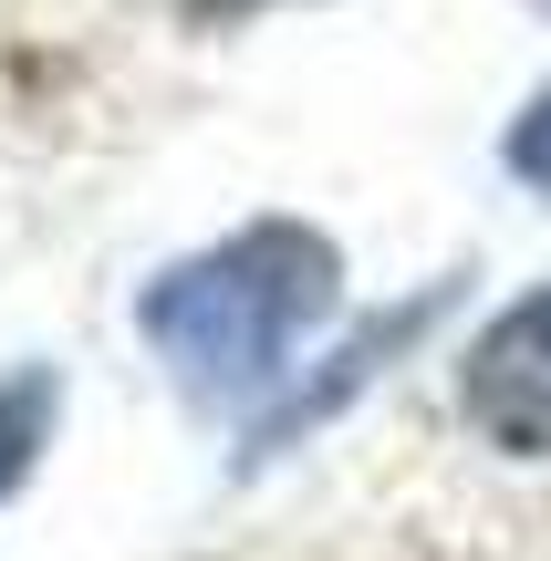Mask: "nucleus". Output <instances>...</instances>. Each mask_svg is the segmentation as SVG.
<instances>
[{"instance_id":"obj_3","label":"nucleus","mask_w":551,"mask_h":561,"mask_svg":"<svg viewBox=\"0 0 551 561\" xmlns=\"http://www.w3.org/2000/svg\"><path fill=\"white\" fill-rule=\"evenodd\" d=\"M53 405H62V385H53V375H11V385H0V500L32 479L42 437H53Z\"/></svg>"},{"instance_id":"obj_2","label":"nucleus","mask_w":551,"mask_h":561,"mask_svg":"<svg viewBox=\"0 0 551 561\" xmlns=\"http://www.w3.org/2000/svg\"><path fill=\"white\" fill-rule=\"evenodd\" d=\"M458 405L490 447L510 458H551V291L510 301L458 364Z\"/></svg>"},{"instance_id":"obj_4","label":"nucleus","mask_w":551,"mask_h":561,"mask_svg":"<svg viewBox=\"0 0 551 561\" xmlns=\"http://www.w3.org/2000/svg\"><path fill=\"white\" fill-rule=\"evenodd\" d=\"M510 167H520L531 187H551V83L520 104V125H510Z\"/></svg>"},{"instance_id":"obj_1","label":"nucleus","mask_w":551,"mask_h":561,"mask_svg":"<svg viewBox=\"0 0 551 561\" xmlns=\"http://www.w3.org/2000/svg\"><path fill=\"white\" fill-rule=\"evenodd\" d=\"M333 280L344 271H333L323 229L261 219V229H240V240L198 250V261L157 271L146 301H136V322L198 396H261V385L282 375L291 333L333 312Z\"/></svg>"}]
</instances>
